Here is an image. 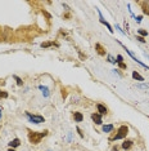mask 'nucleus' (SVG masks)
Listing matches in <instances>:
<instances>
[{"instance_id":"obj_22","label":"nucleus","mask_w":149,"mask_h":151,"mask_svg":"<svg viewBox=\"0 0 149 151\" xmlns=\"http://www.w3.org/2000/svg\"><path fill=\"white\" fill-rule=\"evenodd\" d=\"M76 130L78 132V134H80V137H81V138H84V133H82V130H81V129H80L78 127H76Z\"/></svg>"},{"instance_id":"obj_17","label":"nucleus","mask_w":149,"mask_h":151,"mask_svg":"<svg viewBox=\"0 0 149 151\" xmlns=\"http://www.w3.org/2000/svg\"><path fill=\"white\" fill-rule=\"evenodd\" d=\"M138 32H139V36H141V37H145V36L148 35V32H146L145 30H143V29L138 30Z\"/></svg>"},{"instance_id":"obj_20","label":"nucleus","mask_w":149,"mask_h":151,"mask_svg":"<svg viewBox=\"0 0 149 151\" xmlns=\"http://www.w3.org/2000/svg\"><path fill=\"white\" fill-rule=\"evenodd\" d=\"M136 40H139L140 43H145V37H141V36H136Z\"/></svg>"},{"instance_id":"obj_19","label":"nucleus","mask_w":149,"mask_h":151,"mask_svg":"<svg viewBox=\"0 0 149 151\" xmlns=\"http://www.w3.org/2000/svg\"><path fill=\"white\" fill-rule=\"evenodd\" d=\"M118 66H120V68H122V70H126V68H127V65H126V63H123V62H120V63H118Z\"/></svg>"},{"instance_id":"obj_14","label":"nucleus","mask_w":149,"mask_h":151,"mask_svg":"<svg viewBox=\"0 0 149 151\" xmlns=\"http://www.w3.org/2000/svg\"><path fill=\"white\" fill-rule=\"evenodd\" d=\"M103 132L104 133H109V132L113 130V124H107V125H103Z\"/></svg>"},{"instance_id":"obj_13","label":"nucleus","mask_w":149,"mask_h":151,"mask_svg":"<svg viewBox=\"0 0 149 151\" xmlns=\"http://www.w3.org/2000/svg\"><path fill=\"white\" fill-rule=\"evenodd\" d=\"M133 78H134L135 80H138V81H144V78L141 76V75H140L138 71H133Z\"/></svg>"},{"instance_id":"obj_15","label":"nucleus","mask_w":149,"mask_h":151,"mask_svg":"<svg viewBox=\"0 0 149 151\" xmlns=\"http://www.w3.org/2000/svg\"><path fill=\"white\" fill-rule=\"evenodd\" d=\"M13 79L17 81V85H19V87H22V85H23V80L21 79L19 76H17V75H13Z\"/></svg>"},{"instance_id":"obj_30","label":"nucleus","mask_w":149,"mask_h":151,"mask_svg":"<svg viewBox=\"0 0 149 151\" xmlns=\"http://www.w3.org/2000/svg\"><path fill=\"white\" fill-rule=\"evenodd\" d=\"M8 151H15V150H14V148H12V147H9V148H8Z\"/></svg>"},{"instance_id":"obj_12","label":"nucleus","mask_w":149,"mask_h":151,"mask_svg":"<svg viewBox=\"0 0 149 151\" xmlns=\"http://www.w3.org/2000/svg\"><path fill=\"white\" fill-rule=\"evenodd\" d=\"M8 145H9V147H13V148H14V147H18V146L21 145V140H19V138H14V140L10 141Z\"/></svg>"},{"instance_id":"obj_23","label":"nucleus","mask_w":149,"mask_h":151,"mask_svg":"<svg viewBox=\"0 0 149 151\" xmlns=\"http://www.w3.org/2000/svg\"><path fill=\"white\" fill-rule=\"evenodd\" d=\"M42 14H44V16H46V18H48V20H52V16L48 13V12H45V10H42Z\"/></svg>"},{"instance_id":"obj_7","label":"nucleus","mask_w":149,"mask_h":151,"mask_svg":"<svg viewBox=\"0 0 149 151\" xmlns=\"http://www.w3.org/2000/svg\"><path fill=\"white\" fill-rule=\"evenodd\" d=\"M133 146H134V141H133V140H125L123 143L121 145V147H122L123 150H130Z\"/></svg>"},{"instance_id":"obj_21","label":"nucleus","mask_w":149,"mask_h":151,"mask_svg":"<svg viewBox=\"0 0 149 151\" xmlns=\"http://www.w3.org/2000/svg\"><path fill=\"white\" fill-rule=\"evenodd\" d=\"M108 61H109L111 63H116V62H117V61H116V60L112 57V56H108Z\"/></svg>"},{"instance_id":"obj_4","label":"nucleus","mask_w":149,"mask_h":151,"mask_svg":"<svg viewBox=\"0 0 149 151\" xmlns=\"http://www.w3.org/2000/svg\"><path fill=\"white\" fill-rule=\"evenodd\" d=\"M140 7H141V10L144 14L149 16V0H145V2H139Z\"/></svg>"},{"instance_id":"obj_28","label":"nucleus","mask_w":149,"mask_h":151,"mask_svg":"<svg viewBox=\"0 0 149 151\" xmlns=\"http://www.w3.org/2000/svg\"><path fill=\"white\" fill-rule=\"evenodd\" d=\"M149 87V84H143V85H140V88H148Z\"/></svg>"},{"instance_id":"obj_3","label":"nucleus","mask_w":149,"mask_h":151,"mask_svg":"<svg viewBox=\"0 0 149 151\" xmlns=\"http://www.w3.org/2000/svg\"><path fill=\"white\" fill-rule=\"evenodd\" d=\"M26 115H27L28 120L31 123H35V124H41V123L45 121L44 116H41V115H32V114H30V112H26Z\"/></svg>"},{"instance_id":"obj_1","label":"nucleus","mask_w":149,"mask_h":151,"mask_svg":"<svg viewBox=\"0 0 149 151\" xmlns=\"http://www.w3.org/2000/svg\"><path fill=\"white\" fill-rule=\"evenodd\" d=\"M48 133H49V130H46V129L42 130V132H32V130H28L27 137H28L30 143H32V145H39L42 138L48 136Z\"/></svg>"},{"instance_id":"obj_29","label":"nucleus","mask_w":149,"mask_h":151,"mask_svg":"<svg viewBox=\"0 0 149 151\" xmlns=\"http://www.w3.org/2000/svg\"><path fill=\"white\" fill-rule=\"evenodd\" d=\"M112 150H113V151H118V147H117V146H114V147H113Z\"/></svg>"},{"instance_id":"obj_24","label":"nucleus","mask_w":149,"mask_h":151,"mask_svg":"<svg viewBox=\"0 0 149 151\" xmlns=\"http://www.w3.org/2000/svg\"><path fill=\"white\" fill-rule=\"evenodd\" d=\"M122 61H123V57H122L121 54H118V56H117V63H120V62H122Z\"/></svg>"},{"instance_id":"obj_5","label":"nucleus","mask_w":149,"mask_h":151,"mask_svg":"<svg viewBox=\"0 0 149 151\" xmlns=\"http://www.w3.org/2000/svg\"><path fill=\"white\" fill-rule=\"evenodd\" d=\"M91 119H93V121H94L96 125H102V124H103L102 115L98 114V112H94V114H91Z\"/></svg>"},{"instance_id":"obj_9","label":"nucleus","mask_w":149,"mask_h":151,"mask_svg":"<svg viewBox=\"0 0 149 151\" xmlns=\"http://www.w3.org/2000/svg\"><path fill=\"white\" fill-rule=\"evenodd\" d=\"M73 119H75V121L81 123V121L84 120V115L81 114V112H78V111H75V112H73Z\"/></svg>"},{"instance_id":"obj_27","label":"nucleus","mask_w":149,"mask_h":151,"mask_svg":"<svg viewBox=\"0 0 149 151\" xmlns=\"http://www.w3.org/2000/svg\"><path fill=\"white\" fill-rule=\"evenodd\" d=\"M78 53H80V58H81V60H85V58H86V56H84L81 52H78Z\"/></svg>"},{"instance_id":"obj_25","label":"nucleus","mask_w":149,"mask_h":151,"mask_svg":"<svg viewBox=\"0 0 149 151\" xmlns=\"http://www.w3.org/2000/svg\"><path fill=\"white\" fill-rule=\"evenodd\" d=\"M141 18H143L141 16H138V17H136V22H138V23H140V22H141Z\"/></svg>"},{"instance_id":"obj_18","label":"nucleus","mask_w":149,"mask_h":151,"mask_svg":"<svg viewBox=\"0 0 149 151\" xmlns=\"http://www.w3.org/2000/svg\"><path fill=\"white\" fill-rule=\"evenodd\" d=\"M62 97H63V98H66V97H67V89H66L64 87L62 88Z\"/></svg>"},{"instance_id":"obj_26","label":"nucleus","mask_w":149,"mask_h":151,"mask_svg":"<svg viewBox=\"0 0 149 151\" xmlns=\"http://www.w3.org/2000/svg\"><path fill=\"white\" fill-rule=\"evenodd\" d=\"M63 18H71V14L70 13H64L63 14Z\"/></svg>"},{"instance_id":"obj_11","label":"nucleus","mask_w":149,"mask_h":151,"mask_svg":"<svg viewBox=\"0 0 149 151\" xmlns=\"http://www.w3.org/2000/svg\"><path fill=\"white\" fill-rule=\"evenodd\" d=\"M52 45L59 47V44H58V43H55V42H45V43H41V44H40V47H41V48H49V47H52Z\"/></svg>"},{"instance_id":"obj_2","label":"nucleus","mask_w":149,"mask_h":151,"mask_svg":"<svg viewBox=\"0 0 149 151\" xmlns=\"http://www.w3.org/2000/svg\"><path fill=\"white\" fill-rule=\"evenodd\" d=\"M129 134V127L127 125H121L118 129H117V132L114 134H112L111 137H109V141H117V140H123V138H126V136Z\"/></svg>"},{"instance_id":"obj_6","label":"nucleus","mask_w":149,"mask_h":151,"mask_svg":"<svg viewBox=\"0 0 149 151\" xmlns=\"http://www.w3.org/2000/svg\"><path fill=\"white\" fill-rule=\"evenodd\" d=\"M95 50L99 56H105V53H107V50H105V48L100 44V43H96L95 44Z\"/></svg>"},{"instance_id":"obj_16","label":"nucleus","mask_w":149,"mask_h":151,"mask_svg":"<svg viewBox=\"0 0 149 151\" xmlns=\"http://www.w3.org/2000/svg\"><path fill=\"white\" fill-rule=\"evenodd\" d=\"M7 97H8V92L0 89V98H7Z\"/></svg>"},{"instance_id":"obj_8","label":"nucleus","mask_w":149,"mask_h":151,"mask_svg":"<svg viewBox=\"0 0 149 151\" xmlns=\"http://www.w3.org/2000/svg\"><path fill=\"white\" fill-rule=\"evenodd\" d=\"M96 108H98V114H100V115H107L108 108L105 107L104 105H102V103H98V105H96Z\"/></svg>"},{"instance_id":"obj_10","label":"nucleus","mask_w":149,"mask_h":151,"mask_svg":"<svg viewBox=\"0 0 149 151\" xmlns=\"http://www.w3.org/2000/svg\"><path fill=\"white\" fill-rule=\"evenodd\" d=\"M99 17H100V18H99V21H100V22H102L103 25H105V26H107V29L109 30V32H113V29H112V26H111V25H109V23H108L107 21L104 20V18H103V16H102L100 13H99Z\"/></svg>"}]
</instances>
